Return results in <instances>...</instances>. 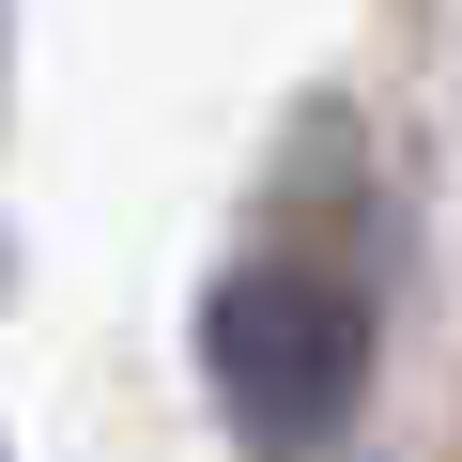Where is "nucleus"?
I'll return each instance as SVG.
<instances>
[{"label":"nucleus","mask_w":462,"mask_h":462,"mask_svg":"<svg viewBox=\"0 0 462 462\" xmlns=\"http://www.w3.org/2000/svg\"><path fill=\"white\" fill-rule=\"evenodd\" d=\"M200 370L263 462H309V447H339V416L370 385V293L324 263H231L200 293Z\"/></svg>","instance_id":"nucleus-1"}]
</instances>
